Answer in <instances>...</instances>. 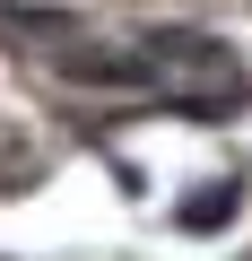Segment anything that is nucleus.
<instances>
[{
	"mask_svg": "<svg viewBox=\"0 0 252 261\" xmlns=\"http://www.w3.org/2000/svg\"><path fill=\"white\" fill-rule=\"evenodd\" d=\"M226 209H235V183H217V192H200V200L183 209V226H191V235H209V226H217Z\"/></svg>",
	"mask_w": 252,
	"mask_h": 261,
	"instance_id": "1",
	"label": "nucleus"
}]
</instances>
